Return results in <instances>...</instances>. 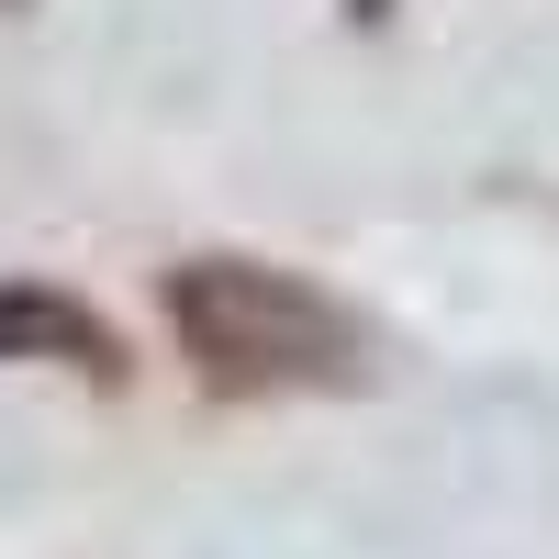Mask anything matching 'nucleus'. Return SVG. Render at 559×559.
<instances>
[{
  "instance_id": "nucleus-1",
  "label": "nucleus",
  "mask_w": 559,
  "mask_h": 559,
  "mask_svg": "<svg viewBox=\"0 0 559 559\" xmlns=\"http://www.w3.org/2000/svg\"><path fill=\"white\" fill-rule=\"evenodd\" d=\"M168 336L213 392H358L369 381V336L358 313H336L292 269L258 258H179L168 269Z\"/></svg>"
},
{
  "instance_id": "nucleus-2",
  "label": "nucleus",
  "mask_w": 559,
  "mask_h": 559,
  "mask_svg": "<svg viewBox=\"0 0 559 559\" xmlns=\"http://www.w3.org/2000/svg\"><path fill=\"white\" fill-rule=\"evenodd\" d=\"M0 358H57V369H90V381H123V336L90 302L34 292V280L0 292Z\"/></svg>"
},
{
  "instance_id": "nucleus-3",
  "label": "nucleus",
  "mask_w": 559,
  "mask_h": 559,
  "mask_svg": "<svg viewBox=\"0 0 559 559\" xmlns=\"http://www.w3.org/2000/svg\"><path fill=\"white\" fill-rule=\"evenodd\" d=\"M0 12H34V0H0Z\"/></svg>"
}]
</instances>
